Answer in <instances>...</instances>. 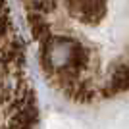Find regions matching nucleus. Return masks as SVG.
Listing matches in <instances>:
<instances>
[{
  "label": "nucleus",
  "mask_w": 129,
  "mask_h": 129,
  "mask_svg": "<svg viewBox=\"0 0 129 129\" xmlns=\"http://www.w3.org/2000/svg\"><path fill=\"white\" fill-rule=\"evenodd\" d=\"M106 14V0H77L75 16L83 23L96 25Z\"/></svg>",
  "instance_id": "obj_1"
},
{
  "label": "nucleus",
  "mask_w": 129,
  "mask_h": 129,
  "mask_svg": "<svg viewBox=\"0 0 129 129\" xmlns=\"http://www.w3.org/2000/svg\"><path fill=\"white\" fill-rule=\"evenodd\" d=\"M127 89H129V64H121L112 71V77L106 87V94H116V92L127 91Z\"/></svg>",
  "instance_id": "obj_2"
}]
</instances>
